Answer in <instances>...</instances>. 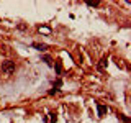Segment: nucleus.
Instances as JSON below:
<instances>
[{
    "mask_svg": "<svg viewBox=\"0 0 131 123\" xmlns=\"http://www.w3.org/2000/svg\"><path fill=\"white\" fill-rule=\"evenodd\" d=\"M15 69H16L15 61H3L2 62V72H3V75H12L15 72Z\"/></svg>",
    "mask_w": 131,
    "mask_h": 123,
    "instance_id": "nucleus-1",
    "label": "nucleus"
},
{
    "mask_svg": "<svg viewBox=\"0 0 131 123\" xmlns=\"http://www.w3.org/2000/svg\"><path fill=\"white\" fill-rule=\"evenodd\" d=\"M97 112H98V117H105L108 113V107L102 105V103H97Z\"/></svg>",
    "mask_w": 131,
    "mask_h": 123,
    "instance_id": "nucleus-2",
    "label": "nucleus"
},
{
    "mask_svg": "<svg viewBox=\"0 0 131 123\" xmlns=\"http://www.w3.org/2000/svg\"><path fill=\"white\" fill-rule=\"evenodd\" d=\"M33 48L38 49V51H46V49H48V44H44V43H33Z\"/></svg>",
    "mask_w": 131,
    "mask_h": 123,
    "instance_id": "nucleus-3",
    "label": "nucleus"
},
{
    "mask_svg": "<svg viewBox=\"0 0 131 123\" xmlns=\"http://www.w3.org/2000/svg\"><path fill=\"white\" fill-rule=\"evenodd\" d=\"M107 66H108V61L107 59H102V61H100V64H98V69H100V71H105Z\"/></svg>",
    "mask_w": 131,
    "mask_h": 123,
    "instance_id": "nucleus-4",
    "label": "nucleus"
},
{
    "mask_svg": "<svg viewBox=\"0 0 131 123\" xmlns=\"http://www.w3.org/2000/svg\"><path fill=\"white\" fill-rule=\"evenodd\" d=\"M43 61H44L46 64H48L49 67H52V66H54V64H52V59L49 58V56H43Z\"/></svg>",
    "mask_w": 131,
    "mask_h": 123,
    "instance_id": "nucleus-5",
    "label": "nucleus"
},
{
    "mask_svg": "<svg viewBox=\"0 0 131 123\" xmlns=\"http://www.w3.org/2000/svg\"><path fill=\"white\" fill-rule=\"evenodd\" d=\"M40 33H51L49 26H40Z\"/></svg>",
    "mask_w": 131,
    "mask_h": 123,
    "instance_id": "nucleus-6",
    "label": "nucleus"
},
{
    "mask_svg": "<svg viewBox=\"0 0 131 123\" xmlns=\"http://www.w3.org/2000/svg\"><path fill=\"white\" fill-rule=\"evenodd\" d=\"M56 72H57V74H62V66H61V62H56Z\"/></svg>",
    "mask_w": 131,
    "mask_h": 123,
    "instance_id": "nucleus-7",
    "label": "nucleus"
},
{
    "mask_svg": "<svg viewBox=\"0 0 131 123\" xmlns=\"http://www.w3.org/2000/svg\"><path fill=\"white\" fill-rule=\"evenodd\" d=\"M88 7H98V2H87Z\"/></svg>",
    "mask_w": 131,
    "mask_h": 123,
    "instance_id": "nucleus-8",
    "label": "nucleus"
},
{
    "mask_svg": "<svg viewBox=\"0 0 131 123\" xmlns=\"http://www.w3.org/2000/svg\"><path fill=\"white\" fill-rule=\"evenodd\" d=\"M51 115V122H56V113H49Z\"/></svg>",
    "mask_w": 131,
    "mask_h": 123,
    "instance_id": "nucleus-9",
    "label": "nucleus"
},
{
    "mask_svg": "<svg viewBox=\"0 0 131 123\" xmlns=\"http://www.w3.org/2000/svg\"><path fill=\"white\" fill-rule=\"evenodd\" d=\"M18 30H26V25H18Z\"/></svg>",
    "mask_w": 131,
    "mask_h": 123,
    "instance_id": "nucleus-10",
    "label": "nucleus"
}]
</instances>
